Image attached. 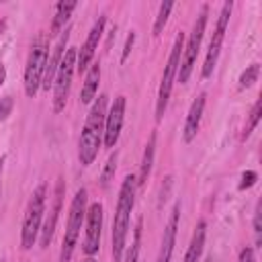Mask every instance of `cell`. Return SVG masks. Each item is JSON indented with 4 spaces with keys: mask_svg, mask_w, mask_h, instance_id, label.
I'll list each match as a JSON object with an SVG mask.
<instances>
[{
    "mask_svg": "<svg viewBox=\"0 0 262 262\" xmlns=\"http://www.w3.org/2000/svg\"><path fill=\"white\" fill-rule=\"evenodd\" d=\"M125 106H127V98L123 94H119L111 108L106 111V117H104V135H102V143L104 147L113 149L119 141V135H121V129H123V121H125Z\"/></svg>",
    "mask_w": 262,
    "mask_h": 262,
    "instance_id": "cell-11",
    "label": "cell"
},
{
    "mask_svg": "<svg viewBox=\"0 0 262 262\" xmlns=\"http://www.w3.org/2000/svg\"><path fill=\"white\" fill-rule=\"evenodd\" d=\"M45 196H47V184H39L27 203L23 227H20V248L23 250H31L39 237L41 221H43V213H45Z\"/></svg>",
    "mask_w": 262,
    "mask_h": 262,
    "instance_id": "cell-3",
    "label": "cell"
},
{
    "mask_svg": "<svg viewBox=\"0 0 262 262\" xmlns=\"http://www.w3.org/2000/svg\"><path fill=\"white\" fill-rule=\"evenodd\" d=\"M61 203H63V180L57 178V184H55V194H53V205L41 225V231H39V244L41 248H47L53 239V233H55V227H57V219H59V213H61Z\"/></svg>",
    "mask_w": 262,
    "mask_h": 262,
    "instance_id": "cell-13",
    "label": "cell"
},
{
    "mask_svg": "<svg viewBox=\"0 0 262 262\" xmlns=\"http://www.w3.org/2000/svg\"><path fill=\"white\" fill-rule=\"evenodd\" d=\"M6 82V68H4V63L0 61V86Z\"/></svg>",
    "mask_w": 262,
    "mask_h": 262,
    "instance_id": "cell-32",
    "label": "cell"
},
{
    "mask_svg": "<svg viewBox=\"0 0 262 262\" xmlns=\"http://www.w3.org/2000/svg\"><path fill=\"white\" fill-rule=\"evenodd\" d=\"M102 205L96 201V203H90L88 209H86V235H84V244H82V252L86 256H94L98 254L100 250V235H102Z\"/></svg>",
    "mask_w": 262,
    "mask_h": 262,
    "instance_id": "cell-10",
    "label": "cell"
},
{
    "mask_svg": "<svg viewBox=\"0 0 262 262\" xmlns=\"http://www.w3.org/2000/svg\"><path fill=\"white\" fill-rule=\"evenodd\" d=\"M156 145H158V133L151 131L149 133V139L145 143V149H143V158H141V164H139V174L135 176V182L137 186H145L149 174H151V168H154V158H156Z\"/></svg>",
    "mask_w": 262,
    "mask_h": 262,
    "instance_id": "cell-17",
    "label": "cell"
},
{
    "mask_svg": "<svg viewBox=\"0 0 262 262\" xmlns=\"http://www.w3.org/2000/svg\"><path fill=\"white\" fill-rule=\"evenodd\" d=\"M98 84H100V63H92L88 70H86V78H84V84H82V90H80V100L82 104H90L96 94H98Z\"/></svg>",
    "mask_w": 262,
    "mask_h": 262,
    "instance_id": "cell-18",
    "label": "cell"
},
{
    "mask_svg": "<svg viewBox=\"0 0 262 262\" xmlns=\"http://www.w3.org/2000/svg\"><path fill=\"white\" fill-rule=\"evenodd\" d=\"M86 188H78L72 203H70V215H68V223H66V233L61 239V250H59V262H70L74 248L78 246V237H80V229H82V221L86 217Z\"/></svg>",
    "mask_w": 262,
    "mask_h": 262,
    "instance_id": "cell-4",
    "label": "cell"
},
{
    "mask_svg": "<svg viewBox=\"0 0 262 262\" xmlns=\"http://www.w3.org/2000/svg\"><path fill=\"white\" fill-rule=\"evenodd\" d=\"M12 111V96H4L0 98V121H4Z\"/></svg>",
    "mask_w": 262,
    "mask_h": 262,
    "instance_id": "cell-29",
    "label": "cell"
},
{
    "mask_svg": "<svg viewBox=\"0 0 262 262\" xmlns=\"http://www.w3.org/2000/svg\"><path fill=\"white\" fill-rule=\"evenodd\" d=\"M239 262H256V252L252 246H246L239 250Z\"/></svg>",
    "mask_w": 262,
    "mask_h": 262,
    "instance_id": "cell-30",
    "label": "cell"
},
{
    "mask_svg": "<svg viewBox=\"0 0 262 262\" xmlns=\"http://www.w3.org/2000/svg\"><path fill=\"white\" fill-rule=\"evenodd\" d=\"M4 162H6V156L2 154V156H0V192H2V172H4Z\"/></svg>",
    "mask_w": 262,
    "mask_h": 262,
    "instance_id": "cell-31",
    "label": "cell"
},
{
    "mask_svg": "<svg viewBox=\"0 0 262 262\" xmlns=\"http://www.w3.org/2000/svg\"><path fill=\"white\" fill-rule=\"evenodd\" d=\"M135 190H137V182H135V174H127L121 182L119 188V199H117V207H115V219H113V260L121 262L125 248H127V235H129V225H131V211L135 207Z\"/></svg>",
    "mask_w": 262,
    "mask_h": 262,
    "instance_id": "cell-1",
    "label": "cell"
},
{
    "mask_svg": "<svg viewBox=\"0 0 262 262\" xmlns=\"http://www.w3.org/2000/svg\"><path fill=\"white\" fill-rule=\"evenodd\" d=\"M133 43H135V31H129L127 41H125V47H123V53H121V63L127 61V57H129V53H131V49H133Z\"/></svg>",
    "mask_w": 262,
    "mask_h": 262,
    "instance_id": "cell-28",
    "label": "cell"
},
{
    "mask_svg": "<svg viewBox=\"0 0 262 262\" xmlns=\"http://www.w3.org/2000/svg\"><path fill=\"white\" fill-rule=\"evenodd\" d=\"M172 8H174V2H162V4H160V8H158V16H156V20H154V29H151L154 37L162 35V31H164V27H166V23H168V16H170V12H172Z\"/></svg>",
    "mask_w": 262,
    "mask_h": 262,
    "instance_id": "cell-22",
    "label": "cell"
},
{
    "mask_svg": "<svg viewBox=\"0 0 262 262\" xmlns=\"http://www.w3.org/2000/svg\"><path fill=\"white\" fill-rule=\"evenodd\" d=\"M0 262H4V260H0Z\"/></svg>",
    "mask_w": 262,
    "mask_h": 262,
    "instance_id": "cell-35",
    "label": "cell"
},
{
    "mask_svg": "<svg viewBox=\"0 0 262 262\" xmlns=\"http://www.w3.org/2000/svg\"><path fill=\"white\" fill-rule=\"evenodd\" d=\"M76 53H78L76 47H68L57 68V74L53 80V113H61L66 108L70 88H72V78L76 72Z\"/></svg>",
    "mask_w": 262,
    "mask_h": 262,
    "instance_id": "cell-8",
    "label": "cell"
},
{
    "mask_svg": "<svg viewBox=\"0 0 262 262\" xmlns=\"http://www.w3.org/2000/svg\"><path fill=\"white\" fill-rule=\"evenodd\" d=\"M104 25H106V16H104V14H100V16L94 20L92 29L88 31V37H86L84 45H82V47H80V51L76 53V70H78L80 74H82V72H86V70L92 66V59H94V55H96L98 43H100L102 33H104Z\"/></svg>",
    "mask_w": 262,
    "mask_h": 262,
    "instance_id": "cell-12",
    "label": "cell"
},
{
    "mask_svg": "<svg viewBox=\"0 0 262 262\" xmlns=\"http://www.w3.org/2000/svg\"><path fill=\"white\" fill-rule=\"evenodd\" d=\"M207 16H209V4H203L201 6V12L194 20V27L190 31V37L182 49V57H180V68H178V80L180 84H186L192 70H194V63H196V55H199V49H201V41H203V35H205V27H207Z\"/></svg>",
    "mask_w": 262,
    "mask_h": 262,
    "instance_id": "cell-7",
    "label": "cell"
},
{
    "mask_svg": "<svg viewBox=\"0 0 262 262\" xmlns=\"http://www.w3.org/2000/svg\"><path fill=\"white\" fill-rule=\"evenodd\" d=\"M231 10H233V2L231 0L223 2L221 12H219V18H217V25H215V33L211 37V43H209V49H207V55H205L203 72H201L205 80L213 74V70L217 66V59H219V53H221V45H223V37H225V31H227V23H229Z\"/></svg>",
    "mask_w": 262,
    "mask_h": 262,
    "instance_id": "cell-9",
    "label": "cell"
},
{
    "mask_svg": "<svg viewBox=\"0 0 262 262\" xmlns=\"http://www.w3.org/2000/svg\"><path fill=\"white\" fill-rule=\"evenodd\" d=\"M205 237H207V221L201 219L194 227V233H192V239L188 244V250L184 254V260L182 262H199L201 256H203V250H205Z\"/></svg>",
    "mask_w": 262,
    "mask_h": 262,
    "instance_id": "cell-19",
    "label": "cell"
},
{
    "mask_svg": "<svg viewBox=\"0 0 262 262\" xmlns=\"http://www.w3.org/2000/svg\"><path fill=\"white\" fill-rule=\"evenodd\" d=\"M84 262H96V260H94V258H92V256H88V258H86V260H84Z\"/></svg>",
    "mask_w": 262,
    "mask_h": 262,
    "instance_id": "cell-34",
    "label": "cell"
},
{
    "mask_svg": "<svg viewBox=\"0 0 262 262\" xmlns=\"http://www.w3.org/2000/svg\"><path fill=\"white\" fill-rule=\"evenodd\" d=\"M182 49H184V33H178L176 39H174V45L170 49V55H168V61H166V68H164V74H162V82H160V88H158V100H156V119L158 121L164 117V113L168 108L172 86H174V80H176V74H178V68H180Z\"/></svg>",
    "mask_w": 262,
    "mask_h": 262,
    "instance_id": "cell-6",
    "label": "cell"
},
{
    "mask_svg": "<svg viewBox=\"0 0 262 262\" xmlns=\"http://www.w3.org/2000/svg\"><path fill=\"white\" fill-rule=\"evenodd\" d=\"M254 242L256 248L262 246V225H260V203L256 205V213H254Z\"/></svg>",
    "mask_w": 262,
    "mask_h": 262,
    "instance_id": "cell-26",
    "label": "cell"
},
{
    "mask_svg": "<svg viewBox=\"0 0 262 262\" xmlns=\"http://www.w3.org/2000/svg\"><path fill=\"white\" fill-rule=\"evenodd\" d=\"M141 231H143V219L139 217V219L135 221V227H133L131 246L125 248L127 252L123 254V256H125V262H137V258H139V248H141Z\"/></svg>",
    "mask_w": 262,
    "mask_h": 262,
    "instance_id": "cell-21",
    "label": "cell"
},
{
    "mask_svg": "<svg viewBox=\"0 0 262 262\" xmlns=\"http://www.w3.org/2000/svg\"><path fill=\"white\" fill-rule=\"evenodd\" d=\"M68 39H70V29L61 31L57 43L51 47V51L47 53V61H45V72H43V82H41V88L43 90H49V86H53V80H55V74H57V68L61 63V57L66 53V47H68Z\"/></svg>",
    "mask_w": 262,
    "mask_h": 262,
    "instance_id": "cell-15",
    "label": "cell"
},
{
    "mask_svg": "<svg viewBox=\"0 0 262 262\" xmlns=\"http://www.w3.org/2000/svg\"><path fill=\"white\" fill-rule=\"evenodd\" d=\"M178 225H180V203H174V207L170 211V217H168V223H166L164 233H162V244H160V252H158L156 262H170L172 260Z\"/></svg>",
    "mask_w": 262,
    "mask_h": 262,
    "instance_id": "cell-14",
    "label": "cell"
},
{
    "mask_svg": "<svg viewBox=\"0 0 262 262\" xmlns=\"http://www.w3.org/2000/svg\"><path fill=\"white\" fill-rule=\"evenodd\" d=\"M106 106H108V96L98 94V98H94V102L90 106V113L86 117V123L82 127L80 141H78V160L84 168L94 164V160L98 156V147L102 145Z\"/></svg>",
    "mask_w": 262,
    "mask_h": 262,
    "instance_id": "cell-2",
    "label": "cell"
},
{
    "mask_svg": "<svg viewBox=\"0 0 262 262\" xmlns=\"http://www.w3.org/2000/svg\"><path fill=\"white\" fill-rule=\"evenodd\" d=\"M256 180H258V174H256L254 170H246V172L242 174V182H239V190H246V188H252V186L256 184Z\"/></svg>",
    "mask_w": 262,
    "mask_h": 262,
    "instance_id": "cell-27",
    "label": "cell"
},
{
    "mask_svg": "<svg viewBox=\"0 0 262 262\" xmlns=\"http://www.w3.org/2000/svg\"><path fill=\"white\" fill-rule=\"evenodd\" d=\"M260 117H262V98H258V100L254 102V106H252V111H250V115H248V121H246V127H244L242 139H248V137L252 135V131L256 129V125H258Z\"/></svg>",
    "mask_w": 262,
    "mask_h": 262,
    "instance_id": "cell-23",
    "label": "cell"
},
{
    "mask_svg": "<svg viewBox=\"0 0 262 262\" xmlns=\"http://www.w3.org/2000/svg\"><path fill=\"white\" fill-rule=\"evenodd\" d=\"M4 31H6V20L2 18V20H0V37L4 35Z\"/></svg>",
    "mask_w": 262,
    "mask_h": 262,
    "instance_id": "cell-33",
    "label": "cell"
},
{
    "mask_svg": "<svg viewBox=\"0 0 262 262\" xmlns=\"http://www.w3.org/2000/svg\"><path fill=\"white\" fill-rule=\"evenodd\" d=\"M78 2H57L55 6V14H53V20H51V33L49 35H57L61 33V29L66 27V23L70 20L72 12L76 10Z\"/></svg>",
    "mask_w": 262,
    "mask_h": 262,
    "instance_id": "cell-20",
    "label": "cell"
},
{
    "mask_svg": "<svg viewBox=\"0 0 262 262\" xmlns=\"http://www.w3.org/2000/svg\"><path fill=\"white\" fill-rule=\"evenodd\" d=\"M258 76H260V66H258V63H250V66L242 72V76H239V88H250V86H254V84L258 82Z\"/></svg>",
    "mask_w": 262,
    "mask_h": 262,
    "instance_id": "cell-24",
    "label": "cell"
},
{
    "mask_svg": "<svg viewBox=\"0 0 262 262\" xmlns=\"http://www.w3.org/2000/svg\"><path fill=\"white\" fill-rule=\"evenodd\" d=\"M47 53H49V45L43 33H39L35 37V41L31 43V51L27 57V66H25V94L29 98H35V94L41 88L43 82V72H45V61H47Z\"/></svg>",
    "mask_w": 262,
    "mask_h": 262,
    "instance_id": "cell-5",
    "label": "cell"
},
{
    "mask_svg": "<svg viewBox=\"0 0 262 262\" xmlns=\"http://www.w3.org/2000/svg\"><path fill=\"white\" fill-rule=\"evenodd\" d=\"M205 102H207V94H205V92H201V94L192 100V104H190V108H188V115H186L184 131H182V139H184V143L194 141V137H196V133H199V127H201V119H203V111H205Z\"/></svg>",
    "mask_w": 262,
    "mask_h": 262,
    "instance_id": "cell-16",
    "label": "cell"
},
{
    "mask_svg": "<svg viewBox=\"0 0 262 262\" xmlns=\"http://www.w3.org/2000/svg\"><path fill=\"white\" fill-rule=\"evenodd\" d=\"M117 151L115 154H111V158L106 160V164H104V168H102V174H100V184L102 186H108V182H111V178H113V174H115V170H117Z\"/></svg>",
    "mask_w": 262,
    "mask_h": 262,
    "instance_id": "cell-25",
    "label": "cell"
}]
</instances>
